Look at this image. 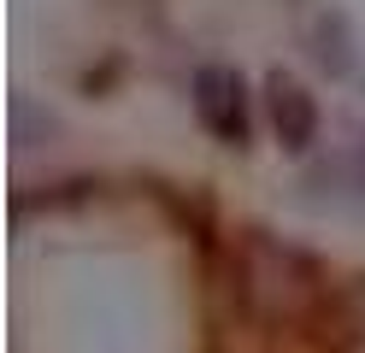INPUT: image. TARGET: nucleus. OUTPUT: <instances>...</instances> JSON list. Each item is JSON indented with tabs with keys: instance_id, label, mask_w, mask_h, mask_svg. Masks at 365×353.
<instances>
[{
	"instance_id": "f257e3e1",
	"label": "nucleus",
	"mask_w": 365,
	"mask_h": 353,
	"mask_svg": "<svg viewBox=\"0 0 365 353\" xmlns=\"http://www.w3.org/2000/svg\"><path fill=\"white\" fill-rule=\"evenodd\" d=\"M236 277H242V300L254 306L259 318H301L312 306V265L301 253H289L265 235H247L242 253H236Z\"/></svg>"
},
{
	"instance_id": "f03ea898",
	"label": "nucleus",
	"mask_w": 365,
	"mask_h": 353,
	"mask_svg": "<svg viewBox=\"0 0 365 353\" xmlns=\"http://www.w3.org/2000/svg\"><path fill=\"white\" fill-rule=\"evenodd\" d=\"M195 118L224 141V148H242L247 141V88H242L236 71H224V65H200L195 71Z\"/></svg>"
},
{
	"instance_id": "7ed1b4c3",
	"label": "nucleus",
	"mask_w": 365,
	"mask_h": 353,
	"mask_svg": "<svg viewBox=\"0 0 365 353\" xmlns=\"http://www.w3.org/2000/svg\"><path fill=\"white\" fill-rule=\"evenodd\" d=\"M271 124H277V141L289 153H307L318 141V106L294 77H271Z\"/></svg>"
}]
</instances>
